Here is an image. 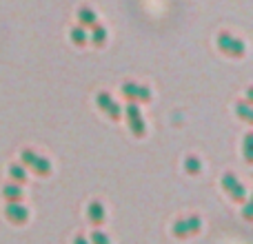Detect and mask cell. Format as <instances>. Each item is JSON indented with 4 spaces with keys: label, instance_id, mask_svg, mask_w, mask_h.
Here are the masks:
<instances>
[{
    "label": "cell",
    "instance_id": "6da1fadb",
    "mask_svg": "<svg viewBox=\"0 0 253 244\" xmlns=\"http://www.w3.org/2000/svg\"><path fill=\"white\" fill-rule=\"evenodd\" d=\"M20 164L25 166V169H31L36 175H40V178H49V175H51V162H49L47 158L38 156L36 151H31V149H22Z\"/></svg>",
    "mask_w": 253,
    "mask_h": 244
},
{
    "label": "cell",
    "instance_id": "7a4b0ae2",
    "mask_svg": "<svg viewBox=\"0 0 253 244\" xmlns=\"http://www.w3.org/2000/svg\"><path fill=\"white\" fill-rule=\"evenodd\" d=\"M202 229V220L198 215H189V218H180L173 222V236L178 240H187L191 236H198Z\"/></svg>",
    "mask_w": 253,
    "mask_h": 244
},
{
    "label": "cell",
    "instance_id": "3957f363",
    "mask_svg": "<svg viewBox=\"0 0 253 244\" xmlns=\"http://www.w3.org/2000/svg\"><path fill=\"white\" fill-rule=\"evenodd\" d=\"M126 124H129L131 133H133L135 138H142V135L147 133V124H144L142 114H140V107L135 105V102H129V105H126Z\"/></svg>",
    "mask_w": 253,
    "mask_h": 244
},
{
    "label": "cell",
    "instance_id": "277c9868",
    "mask_svg": "<svg viewBox=\"0 0 253 244\" xmlns=\"http://www.w3.org/2000/svg\"><path fill=\"white\" fill-rule=\"evenodd\" d=\"M222 189L229 193V198L236 202H247V189L240 180L233 173H224L222 175Z\"/></svg>",
    "mask_w": 253,
    "mask_h": 244
},
{
    "label": "cell",
    "instance_id": "5b68a950",
    "mask_svg": "<svg viewBox=\"0 0 253 244\" xmlns=\"http://www.w3.org/2000/svg\"><path fill=\"white\" fill-rule=\"evenodd\" d=\"M218 47L224 56H231V58H242L245 56V44L240 40H236L233 36L229 34H220L218 36Z\"/></svg>",
    "mask_w": 253,
    "mask_h": 244
},
{
    "label": "cell",
    "instance_id": "8992f818",
    "mask_svg": "<svg viewBox=\"0 0 253 244\" xmlns=\"http://www.w3.org/2000/svg\"><path fill=\"white\" fill-rule=\"evenodd\" d=\"M123 96L129 102H149L151 100V91H149V87H140V84L129 82V80L123 84Z\"/></svg>",
    "mask_w": 253,
    "mask_h": 244
},
{
    "label": "cell",
    "instance_id": "52a82bcc",
    "mask_svg": "<svg viewBox=\"0 0 253 244\" xmlns=\"http://www.w3.org/2000/svg\"><path fill=\"white\" fill-rule=\"evenodd\" d=\"M4 218L11 224L20 227V224H25L27 220H29V211L25 209L22 202H7V206H4Z\"/></svg>",
    "mask_w": 253,
    "mask_h": 244
},
{
    "label": "cell",
    "instance_id": "ba28073f",
    "mask_svg": "<svg viewBox=\"0 0 253 244\" xmlns=\"http://www.w3.org/2000/svg\"><path fill=\"white\" fill-rule=\"evenodd\" d=\"M96 102H98V107H100V111H105L111 120H120L123 109H120V105L114 100V98H111V93L100 91V93H98V98H96Z\"/></svg>",
    "mask_w": 253,
    "mask_h": 244
},
{
    "label": "cell",
    "instance_id": "9c48e42d",
    "mask_svg": "<svg viewBox=\"0 0 253 244\" xmlns=\"http://www.w3.org/2000/svg\"><path fill=\"white\" fill-rule=\"evenodd\" d=\"M87 218H89V222H91L93 227H102V224H105L107 213H105V206H102V202H98V200L89 202V206H87Z\"/></svg>",
    "mask_w": 253,
    "mask_h": 244
},
{
    "label": "cell",
    "instance_id": "30bf717a",
    "mask_svg": "<svg viewBox=\"0 0 253 244\" xmlns=\"http://www.w3.org/2000/svg\"><path fill=\"white\" fill-rule=\"evenodd\" d=\"M2 198L7 202H22V187L20 184H4L2 187Z\"/></svg>",
    "mask_w": 253,
    "mask_h": 244
},
{
    "label": "cell",
    "instance_id": "8fae6325",
    "mask_svg": "<svg viewBox=\"0 0 253 244\" xmlns=\"http://www.w3.org/2000/svg\"><path fill=\"white\" fill-rule=\"evenodd\" d=\"M89 42H93L96 47H100V44H105L107 42V29L102 25H93L91 27V34H89Z\"/></svg>",
    "mask_w": 253,
    "mask_h": 244
},
{
    "label": "cell",
    "instance_id": "7c38bea8",
    "mask_svg": "<svg viewBox=\"0 0 253 244\" xmlns=\"http://www.w3.org/2000/svg\"><path fill=\"white\" fill-rule=\"evenodd\" d=\"M78 18H80V27H93L98 22V16H96V11L93 9H89V7H83L78 11Z\"/></svg>",
    "mask_w": 253,
    "mask_h": 244
},
{
    "label": "cell",
    "instance_id": "4fadbf2b",
    "mask_svg": "<svg viewBox=\"0 0 253 244\" xmlns=\"http://www.w3.org/2000/svg\"><path fill=\"white\" fill-rule=\"evenodd\" d=\"M9 178L13 180V184H25L27 182V169L22 164H11L9 166Z\"/></svg>",
    "mask_w": 253,
    "mask_h": 244
},
{
    "label": "cell",
    "instance_id": "5bb4252c",
    "mask_svg": "<svg viewBox=\"0 0 253 244\" xmlns=\"http://www.w3.org/2000/svg\"><path fill=\"white\" fill-rule=\"evenodd\" d=\"M71 42L80 44V47H83V44H87L89 42L87 29H84V27H74V29H71Z\"/></svg>",
    "mask_w": 253,
    "mask_h": 244
},
{
    "label": "cell",
    "instance_id": "9a60e30c",
    "mask_svg": "<svg viewBox=\"0 0 253 244\" xmlns=\"http://www.w3.org/2000/svg\"><path fill=\"white\" fill-rule=\"evenodd\" d=\"M184 171H187L189 175H198L202 171V162H200V158H196V156H189L187 160H184Z\"/></svg>",
    "mask_w": 253,
    "mask_h": 244
},
{
    "label": "cell",
    "instance_id": "2e32d148",
    "mask_svg": "<svg viewBox=\"0 0 253 244\" xmlns=\"http://www.w3.org/2000/svg\"><path fill=\"white\" fill-rule=\"evenodd\" d=\"M236 114L240 116L245 122H251L253 120V114H251V105L249 102H240V105H236Z\"/></svg>",
    "mask_w": 253,
    "mask_h": 244
},
{
    "label": "cell",
    "instance_id": "e0dca14e",
    "mask_svg": "<svg viewBox=\"0 0 253 244\" xmlns=\"http://www.w3.org/2000/svg\"><path fill=\"white\" fill-rule=\"evenodd\" d=\"M245 160H247V164L253 162V133L245 135Z\"/></svg>",
    "mask_w": 253,
    "mask_h": 244
},
{
    "label": "cell",
    "instance_id": "ac0fdd59",
    "mask_svg": "<svg viewBox=\"0 0 253 244\" xmlns=\"http://www.w3.org/2000/svg\"><path fill=\"white\" fill-rule=\"evenodd\" d=\"M89 244H111V240H109V236H107L105 231H93Z\"/></svg>",
    "mask_w": 253,
    "mask_h": 244
},
{
    "label": "cell",
    "instance_id": "d6986e66",
    "mask_svg": "<svg viewBox=\"0 0 253 244\" xmlns=\"http://www.w3.org/2000/svg\"><path fill=\"white\" fill-rule=\"evenodd\" d=\"M74 244H89V240H87V238H84V236H76Z\"/></svg>",
    "mask_w": 253,
    "mask_h": 244
},
{
    "label": "cell",
    "instance_id": "ffe728a7",
    "mask_svg": "<svg viewBox=\"0 0 253 244\" xmlns=\"http://www.w3.org/2000/svg\"><path fill=\"white\" fill-rule=\"evenodd\" d=\"M245 218H247V220H251V206H249V204L245 206Z\"/></svg>",
    "mask_w": 253,
    "mask_h": 244
}]
</instances>
